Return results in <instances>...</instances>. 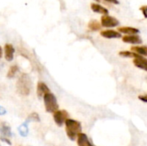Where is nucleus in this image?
I'll return each mask as SVG.
<instances>
[{
  "instance_id": "1",
  "label": "nucleus",
  "mask_w": 147,
  "mask_h": 146,
  "mask_svg": "<svg viewBox=\"0 0 147 146\" xmlns=\"http://www.w3.org/2000/svg\"><path fill=\"white\" fill-rule=\"evenodd\" d=\"M32 80L31 77L26 74L22 73L16 82V90L19 95L22 96H28L32 90Z\"/></svg>"
},
{
  "instance_id": "2",
  "label": "nucleus",
  "mask_w": 147,
  "mask_h": 146,
  "mask_svg": "<svg viewBox=\"0 0 147 146\" xmlns=\"http://www.w3.org/2000/svg\"><path fill=\"white\" fill-rule=\"evenodd\" d=\"M65 132H66V135L67 137L71 140L74 141L78 135L79 133H81L82 132V126L81 123L78 122V120H72V119H68L65 123Z\"/></svg>"
},
{
  "instance_id": "3",
  "label": "nucleus",
  "mask_w": 147,
  "mask_h": 146,
  "mask_svg": "<svg viewBox=\"0 0 147 146\" xmlns=\"http://www.w3.org/2000/svg\"><path fill=\"white\" fill-rule=\"evenodd\" d=\"M43 100H44L45 108L47 113H55L56 111L59 110V104L57 102V98L53 93L50 92L45 95Z\"/></svg>"
},
{
  "instance_id": "4",
  "label": "nucleus",
  "mask_w": 147,
  "mask_h": 146,
  "mask_svg": "<svg viewBox=\"0 0 147 146\" xmlns=\"http://www.w3.org/2000/svg\"><path fill=\"white\" fill-rule=\"evenodd\" d=\"M11 137H12V133H11L10 126L5 123H3L0 126V139L3 143H6L7 145H12L10 141Z\"/></svg>"
},
{
  "instance_id": "5",
  "label": "nucleus",
  "mask_w": 147,
  "mask_h": 146,
  "mask_svg": "<svg viewBox=\"0 0 147 146\" xmlns=\"http://www.w3.org/2000/svg\"><path fill=\"white\" fill-rule=\"evenodd\" d=\"M69 119V114L65 110H58L53 113V120L59 126H62Z\"/></svg>"
},
{
  "instance_id": "6",
  "label": "nucleus",
  "mask_w": 147,
  "mask_h": 146,
  "mask_svg": "<svg viewBox=\"0 0 147 146\" xmlns=\"http://www.w3.org/2000/svg\"><path fill=\"white\" fill-rule=\"evenodd\" d=\"M101 25L105 28H114L119 25V21L113 16L104 15L101 18Z\"/></svg>"
},
{
  "instance_id": "7",
  "label": "nucleus",
  "mask_w": 147,
  "mask_h": 146,
  "mask_svg": "<svg viewBox=\"0 0 147 146\" xmlns=\"http://www.w3.org/2000/svg\"><path fill=\"white\" fill-rule=\"evenodd\" d=\"M3 52H4V59H6V61L8 62L12 61L14 59V53H15L14 46L11 44H5Z\"/></svg>"
},
{
  "instance_id": "8",
  "label": "nucleus",
  "mask_w": 147,
  "mask_h": 146,
  "mask_svg": "<svg viewBox=\"0 0 147 146\" xmlns=\"http://www.w3.org/2000/svg\"><path fill=\"white\" fill-rule=\"evenodd\" d=\"M37 96L39 98L44 97L45 95L50 93V89L47 87V85L43 82H38L37 83V89H36Z\"/></svg>"
},
{
  "instance_id": "9",
  "label": "nucleus",
  "mask_w": 147,
  "mask_h": 146,
  "mask_svg": "<svg viewBox=\"0 0 147 146\" xmlns=\"http://www.w3.org/2000/svg\"><path fill=\"white\" fill-rule=\"evenodd\" d=\"M77 143L78 146H94L88 139V136L85 133H79L77 137Z\"/></svg>"
},
{
  "instance_id": "10",
  "label": "nucleus",
  "mask_w": 147,
  "mask_h": 146,
  "mask_svg": "<svg viewBox=\"0 0 147 146\" xmlns=\"http://www.w3.org/2000/svg\"><path fill=\"white\" fill-rule=\"evenodd\" d=\"M134 64L136 67L147 71V59L145 57L140 55L138 58H135L134 59Z\"/></svg>"
},
{
  "instance_id": "11",
  "label": "nucleus",
  "mask_w": 147,
  "mask_h": 146,
  "mask_svg": "<svg viewBox=\"0 0 147 146\" xmlns=\"http://www.w3.org/2000/svg\"><path fill=\"white\" fill-rule=\"evenodd\" d=\"M122 40L126 43H130V44H141L142 43V40L140 39V37L136 34L126 35L122 38Z\"/></svg>"
},
{
  "instance_id": "12",
  "label": "nucleus",
  "mask_w": 147,
  "mask_h": 146,
  "mask_svg": "<svg viewBox=\"0 0 147 146\" xmlns=\"http://www.w3.org/2000/svg\"><path fill=\"white\" fill-rule=\"evenodd\" d=\"M101 35L104 38L108 39H115V38H121V34L120 32L115 31V30H103L101 32Z\"/></svg>"
},
{
  "instance_id": "13",
  "label": "nucleus",
  "mask_w": 147,
  "mask_h": 146,
  "mask_svg": "<svg viewBox=\"0 0 147 146\" xmlns=\"http://www.w3.org/2000/svg\"><path fill=\"white\" fill-rule=\"evenodd\" d=\"M118 31L120 33H123V34H127L128 35H133V34H137L140 33V30L138 28H132V27H121L118 28Z\"/></svg>"
},
{
  "instance_id": "14",
  "label": "nucleus",
  "mask_w": 147,
  "mask_h": 146,
  "mask_svg": "<svg viewBox=\"0 0 147 146\" xmlns=\"http://www.w3.org/2000/svg\"><path fill=\"white\" fill-rule=\"evenodd\" d=\"M91 9L94 11V12H96V13H99V14H103V15H108V13H109V11H108V9H105L104 7H102V6H101L100 4H98V3H91Z\"/></svg>"
},
{
  "instance_id": "15",
  "label": "nucleus",
  "mask_w": 147,
  "mask_h": 146,
  "mask_svg": "<svg viewBox=\"0 0 147 146\" xmlns=\"http://www.w3.org/2000/svg\"><path fill=\"white\" fill-rule=\"evenodd\" d=\"M18 133L22 138H26L28 135V124L27 122L22 123L18 127Z\"/></svg>"
},
{
  "instance_id": "16",
  "label": "nucleus",
  "mask_w": 147,
  "mask_h": 146,
  "mask_svg": "<svg viewBox=\"0 0 147 146\" xmlns=\"http://www.w3.org/2000/svg\"><path fill=\"white\" fill-rule=\"evenodd\" d=\"M132 51L140 56H147V46H133Z\"/></svg>"
},
{
  "instance_id": "17",
  "label": "nucleus",
  "mask_w": 147,
  "mask_h": 146,
  "mask_svg": "<svg viewBox=\"0 0 147 146\" xmlns=\"http://www.w3.org/2000/svg\"><path fill=\"white\" fill-rule=\"evenodd\" d=\"M40 118L39 114L37 113H35V112L31 113L28 116L27 120H25V122H27L28 124L30 123V122H40Z\"/></svg>"
},
{
  "instance_id": "18",
  "label": "nucleus",
  "mask_w": 147,
  "mask_h": 146,
  "mask_svg": "<svg viewBox=\"0 0 147 146\" xmlns=\"http://www.w3.org/2000/svg\"><path fill=\"white\" fill-rule=\"evenodd\" d=\"M19 71V67L17 65H12L9 67L8 72H7V77L8 78H13L14 77H16V75L17 74V72Z\"/></svg>"
},
{
  "instance_id": "19",
  "label": "nucleus",
  "mask_w": 147,
  "mask_h": 146,
  "mask_svg": "<svg viewBox=\"0 0 147 146\" xmlns=\"http://www.w3.org/2000/svg\"><path fill=\"white\" fill-rule=\"evenodd\" d=\"M119 54L121 56V57H124V58H138L140 55L134 52H129V51H122V52H120Z\"/></svg>"
},
{
  "instance_id": "20",
  "label": "nucleus",
  "mask_w": 147,
  "mask_h": 146,
  "mask_svg": "<svg viewBox=\"0 0 147 146\" xmlns=\"http://www.w3.org/2000/svg\"><path fill=\"white\" fill-rule=\"evenodd\" d=\"M89 28L93 30V31H96V30H99L101 28V24L97 22V21H90L89 22Z\"/></svg>"
},
{
  "instance_id": "21",
  "label": "nucleus",
  "mask_w": 147,
  "mask_h": 146,
  "mask_svg": "<svg viewBox=\"0 0 147 146\" xmlns=\"http://www.w3.org/2000/svg\"><path fill=\"white\" fill-rule=\"evenodd\" d=\"M140 9H141V11L143 12V15H145V17H146L147 18V5H146V6H142V7L140 8Z\"/></svg>"
},
{
  "instance_id": "22",
  "label": "nucleus",
  "mask_w": 147,
  "mask_h": 146,
  "mask_svg": "<svg viewBox=\"0 0 147 146\" xmlns=\"http://www.w3.org/2000/svg\"><path fill=\"white\" fill-rule=\"evenodd\" d=\"M6 113H7L6 109L3 107L0 106V115H4V114H6Z\"/></svg>"
},
{
  "instance_id": "23",
  "label": "nucleus",
  "mask_w": 147,
  "mask_h": 146,
  "mask_svg": "<svg viewBox=\"0 0 147 146\" xmlns=\"http://www.w3.org/2000/svg\"><path fill=\"white\" fill-rule=\"evenodd\" d=\"M139 99L144 102H147V95L146 96H139Z\"/></svg>"
},
{
  "instance_id": "24",
  "label": "nucleus",
  "mask_w": 147,
  "mask_h": 146,
  "mask_svg": "<svg viewBox=\"0 0 147 146\" xmlns=\"http://www.w3.org/2000/svg\"><path fill=\"white\" fill-rule=\"evenodd\" d=\"M105 1H108V2H109V3H115V4H117L119 2H118V0H105Z\"/></svg>"
},
{
  "instance_id": "25",
  "label": "nucleus",
  "mask_w": 147,
  "mask_h": 146,
  "mask_svg": "<svg viewBox=\"0 0 147 146\" xmlns=\"http://www.w3.org/2000/svg\"><path fill=\"white\" fill-rule=\"evenodd\" d=\"M2 56H3V49H2V47L0 46V59L2 58Z\"/></svg>"
},
{
  "instance_id": "26",
  "label": "nucleus",
  "mask_w": 147,
  "mask_h": 146,
  "mask_svg": "<svg viewBox=\"0 0 147 146\" xmlns=\"http://www.w3.org/2000/svg\"><path fill=\"white\" fill-rule=\"evenodd\" d=\"M2 67H3V64H0V70L2 69Z\"/></svg>"
},
{
  "instance_id": "27",
  "label": "nucleus",
  "mask_w": 147,
  "mask_h": 146,
  "mask_svg": "<svg viewBox=\"0 0 147 146\" xmlns=\"http://www.w3.org/2000/svg\"><path fill=\"white\" fill-rule=\"evenodd\" d=\"M95 1H99V0H95Z\"/></svg>"
}]
</instances>
